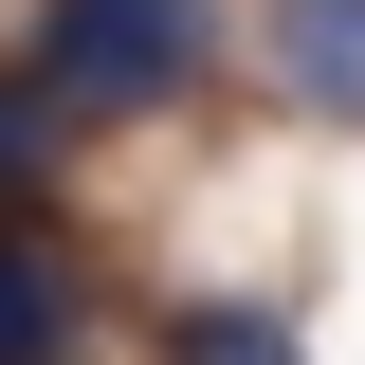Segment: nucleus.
<instances>
[{
  "label": "nucleus",
  "instance_id": "nucleus-1",
  "mask_svg": "<svg viewBox=\"0 0 365 365\" xmlns=\"http://www.w3.org/2000/svg\"><path fill=\"white\" fill-rule=\"evenodd\" d=\"M37 73L55 110H182V91L220 73V0H37Z\"/></svg>",
  "mask_w": 365,
  "mask_h": 365
},
{
  "label": "nucleus",
  "instance_id": "nucleus-2",
  "mask_svg": "<svg viewBox=\"0 0 365 365\" xmlns=\"http://www.w3.org/2000/svg\"><path fill=\"white\" fill-rule=\"evenodd\" d=\"M256 55H274V91H292L311 128H365V0H274Z\"/></svg>",
  "mask_w": 365,
  "mask_h": 365
},
{
  "label": "nucleus",
  "instance_id": "nucleus-3",
  "mask_svg": "<svg viewBox=\"0 0 365 365\" xmlns=\"http://www.w3.org/2000/svg\"><path fill=\"white\" fill-rule=\"evenodd\" d=\"M91 311H73V256H55L37 220H0V365H73Z\"/></svg>",
  "mask_w": 365,
  "mask_h": 365
},
{
  "label": "nucleus",
  "instance_id": "nucleus-4",
  "mask_svg": "<svg viewBox=\"0 0 365 365\" xmlns=\"http://www.w3.org/2000/svg\"><path fill=\"white\" fill-rule=\"evenodd\" d=\"M165 365H311L274 311H165Z\"/></svg>",
  "mask_w": 365,
  "mask_h": 365
}]
</instances>
